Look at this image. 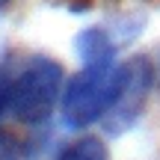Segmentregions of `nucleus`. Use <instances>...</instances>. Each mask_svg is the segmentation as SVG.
Instances as JSON below:
<instances>
[{
	"label": "nucleus",
	"instance_id": "nucleus-2",
	"mask_svg": "<svg viewBox=\"0 0 160 160\" xmlns=\"http://www.w3.org/2000/svg\"><path fill=\"white\" fill-rule=\"evenodd\" d=\"M119 86V65L116 62H89L62 86L59 110L68 128H89L107 116Z\"/></svg>",
	"mask_w": 160,
	"mask_h": 160
},
{
	"label": "nucleus",
	"instance_id": "nucleus-8",
	"mask_svg": "<svg viewBox=\"0 0 160 160\" xmlns=\"http://www.w3.org/2000/svg\"><path fill=\"white\" fill-rule=\"evenodd\" d=\"M154 83L160 86V53H157V62H154Z\"/></svg>",
	"mask_w": 160,
	"mask_h": 160
},
{
	"label": "nucleus",
	"instance_id": "nucleus-6",
	"mask_svg": "<svg viewBox=\"0 0 160 160\" xmlns=\"http://www.w3.org/2000/svg\"><path fill=\"white\" fill-rule=\"evenodd\" d=\"M12 86H15V71L0 62V119L12 113Z\"/></svg>",
	"mask_w": 160,
	"mask_h": 160
},
{
	"label": "nucleus",
	"instance_id": "nucleus-9",
	"mask_svg": "<svg viewBox=\"0 0 160 160\" xmlns=\"http://www.w3.org/2000/svg\"><path fill=\"white\" fill-rule=\"evenodd\" d=\"M9 3H12V0H0V15H3V12L9 9Z\"/></svg>",
	"mask_w": 160,
	"mask_h": 160
},
{
	"label": "nucleus",
	"instance_id": "nucleus-3",
	"mask_svg": "<svg viewBox=\"0 0 160 160\" xmlns=\"http://www.w3.org/2000/svg\"><path fill=\"white\" fill-rule=\"evenodd\" d=\"M151 83H154V65L145 57H131L119 65V86H116V98L110 104L107 116L101 119L104 131L110 137L131 131L133 122L142 116L145 101H148Z\"/></svg>",
	"mask_w": 160,
	"mask_h": 160
},
{
	"label": "nucleus",
	"instance_id": "nucleus-7",
	"mask_svg": "<svg viewBox=\"0 0 160 160\" xmlns=\"http://www.w3.org/2000/svg\"><path fill=\"white\" fill-rule=\"evenodd\" d=\"M21 157H24L21 139H18L12 131L0 128V160H21Z\"/></svg>",
	"mask_w": 160,
	"mask_h": 160
},
{
	"label": "nucleus",
	"instance_id": "nucleus-1",
	"mask_svg": "<svg viewBox=\"0 0 160 160\" xmlns=\"http://www.w3.org/2000/svg\"><path fill=\"white\" fill-rule=\"evenodd\" d=\"M65 71L59 59L36 53L15 71V86H12V116L24 125H42L51 119L62 98Z\"/></svg>",
	"mask_w": 160,
	"mask_h": 160
},
{
	"label": "nucleus",
	"instance_id": "nucleus-4",
	"mask_svg": "<svg viewBox=\"0 0 160 160\" xmlns=\"http://www.w3.org/2000/svg\"><path fill=\"white\" fill-rule=\"evenodd\" d=\"M122 42H128V36L113 33L110 27H89L77 36L74 48L83 59V65L89 62H116V51Z\"/></svg>",
	"mask_w": 160,
	"mask_h": 160
},
{
	"label": "nucleus",
	"instance_id": "nucleus-5",
	"mask_svg": "<svg viewBox=\"0 0 160 160\" xmlns=\"http://www.w3.org/2000/svg\"><path fill=\"white\" fill-rule=\"evenodd\" d=\"M57 160H110V151L101 137H77L65 148H59Z\"/></svg>",
	"mask_w": 160,
	"mask_h": 160
}]
</instances>
